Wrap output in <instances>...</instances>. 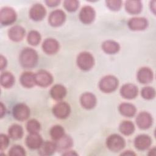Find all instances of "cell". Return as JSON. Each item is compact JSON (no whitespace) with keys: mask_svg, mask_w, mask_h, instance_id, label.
Here are the masks:
<instances>
[{"mask_svg":"<svg viewBox=\"0 0 156 156\" xmlns=\"http://www.w3.org/2000/svg\"><path fill=\"white\" fill-rule=\"evenodd\" d=\"M41 38L40 34L37 30L30 31L27 37V42L32 46L38 45L41 41Z\"/></svg>","mask_w":156,"mask_h":156,"instance_id":"32","label":"cell"},{"mask_svg":"<svg viewBox=\"0 0 156 156\" xmlns=\"http://www.w3.org/2000/svg\"><path fill=\"white\" fill-rule=\"evenodd\" d=\"M57 151L55 142L46 141L43 143L38 149V154L41 155H51Z\"/></svg>","mask_w":156,"mask_h":156,"instance_id":"23","label":"cell"},{"mask_svg":"<svg viewBox=\"0 0 156 156\" xmlns=\"http://www.w3.org/2000/svg\"><path fill=\"white\" fill-rule=\"evenodd\" d=\"M150 7H151V10L155 14V1H151L150 2Z\"/></svg>","mask_w":156,"mask_h":156,"instance_id":"43","label":"cell"},{"mask_svg":"<svg viewBox=\"0 0 156 156\" xmlns=\"http://www.w3.org/2000/svg\"><path fill=\"white\" fill-rule=\"evenodd\" d=\"M136 77L139 82L143 84H147L152 81L154 74L149 68L142 67L138 71Z\"/></svg>","mask_w":156,"mask_h":156,"instance_id":"16","label":"cell"},{"mask_svg":"<svg viewBox=\"0 0 156 156\" xmlns=\"http://www.w3.org/2000/svg\"><path fill=\"white\" fill-rule=\"evenodd\" d=\"M46 15L45 7L41 4L37 3L34 4L29 11L30 18L35 21L42 20Z\"/></svg>","mask_w":156,"mask_h":156,"instance_id":"13","label":"cell"},{"mask_svg":"<svg viewBox=\"0 0 156 156\" xmlns=\"http://www.w3.org/2000/svg\"><path fill=\"white\" fill-rule=\"evenodd\" d=\"M67 93L66 88L61 84L54 85L50 90V95L55 101H60L66 96Z\"/></svg>","mask_w":156,"mask_h":156,"instance_id":"22","label":"cell"},{"mask_svg":"<svg viewBox=\"0 0 156 156\" xmlns=\"http://www.w3.org/2000/svg\"><path fill=\"white\" fill-rule=\"evenodd\" d=\"M46 5L51 7H54L57 6L60 3V1L59 0H47L45 1Z\"/></svg>","mask_w":156,"mask_h":156,"instance_id":"39","label":"cell"},{"mask_svg":"<svg viewBox=\"0 0 156 156\" xmlns=\"http://www.w3.org/2000/svg\"><path fill=\"white\" fill-rule=\"evenodd\" d=\"M13 116L18 121H24L30 116V109L23 103L16 104L12 110Z\"/></svg>","mask_w":156,"mask_h":156,"instance_id":"6","label":"cell"},{"mask_svg":"<svg viewBox=\"0 0 156 156\" xmlns=\"http://www.w3.org/2000/svg\"><path fill=\"white\" fill-rule=\"evenodd\" d=\"M119 85L118 79L112 75H108L101 79L99 83V88L104 93H110L115 91Z\"/></svg>","mask_w":156,"mask_h":156,"instance_id":"2","label":"cell"},{"mask_svg":"<svg viewBox=\"0 0 156 156\" xmlns=\"http://www.w3.org/2000/svg\"><path fill=\"white\" fill-rule=\"evenodd\" d=\"M55 143L57 146V150L61 152L69 149L73 146V141L69 136L65 135L61 138L56 141Z\"/></svg>","mask_w":156,"mask_h":156,"instance_id":"26","label":"cell"},{"mask_svg":"<svg viewBox=\"0 0 156 156\" xmlns=\"http://www.w3.org/2000/svg\"><path fill=\"white\" fill-rule=\"evenodd\" d=\"M9 154L12 156H23L26 155V152L21 146L14 145L10 149Z\"/></svg>","mask_w":156,"mask_h":156,"instance_id":"36","label":"cell"},{"mask_svg":"<svg viewBox=\"0 0 156 156\" xmlns=\"http://www.w3.org/2000/svg\"><path fill=\"white\" fill-rule=\"evenodd\" d=\"M102 49L108 54H115L119 51L120 46L115 41L107 40L102 43Z\"/></svg>","mask_w":156,"mask_h":156,"instance_id":"27","label":"cell"},{"mask_svg":"<svg viewBox=\"0 0 156 156\" xmlns=\"http://www.w3.org/2000/svg\"><path fill=\"white\" fill-rule=\"evenodd\" d=\"M35 83L41 87H47L53 82L52 76L45 70H40L35 74Z\"/></svg>","mask_w":156,"mask_h":156,"instance_id":"9","label":"cell"},{"mask_svg":"<svg viewBox=\"0 0 156 156\" xmlns=\"http://www.w3.org/2000/svg\"><path fill=\"white\" fill-rule=\"evenodd\" d=\"M96 17V12L93 7L90 5H85L83 7L79 15L80 21L85 24H89L93 22Z\"/></svg>","mask_w":156,"mask_h":156,"instance_id":"7","label":"cell"},{"mask_svg":"<svg viewBox=\"0 0 156 156\" xmlns=\"http://www.w3.org/2000/svg\"><path fill=\"white\" fill-rule=\"evenodd\" d=\"M119 130L124 135H130L135 131V126L130 121H124L119 124Z\"/></svg>","mask_w":156,"mask_h":156,"instance_id":"30","label":"cell"},{"mask_svg":"<svg viewBox=\"0 0 156 156\" xmlns=\"http://www.w3.org/2000/svg\"><path fill=\"white\" fill-rule=\"evenodd\" d=\"M21 84L25 88H32L35 83V74L32 72H24L20 78Z\"/></svg>","mask_w":156,"mask_h":156,"instance_id":"24","label":"cell"},{"mask_svg":"<svg viewBox=\"0 0 156 156\" xmlns=\"http://www.w3.org/2000/svg\"><path fill=\"white\" fill-rule=\"evenodd\" d=\"M66 20V15L65 12L60 10L57 9L52 11L49 16L48 22L53 27H59L62 26Z\"/></svg>","mask_w":156,"mask_h":156,"instance_id":"11","label":"cell"},{"mask_svg":"<svg viewBox=\"0 0 156 156\" xmlns=\"http://www.w3.org/2000/svg\"><path fill=\"white\" fill-rule=\"evenodd\" d=\"M71 108L69 105L65 102H60L56 104L52 108L54 115L58 119H65L70 114Z\"/></svg>","mask_w":156,"mask_h":156,"instance_id":"8","label":"cell"},{"mask_svg":"<svg viewBox=\"0 0 156 156\" xmlns=\"http://www.w3.org/2000/svg\"><path fill=\"white\" fill-rule=\"evenodd\" d=\"M121 155H135V154L131 151H126L125 152L121 153Z\"/></svg>","mask_w":156,"mask_h":156,"instance_id":"44","label":"cell"},{"mask_svg":"<svg viewBox=\"0 0 156 156\" xmlns=\"http://www.w3.org/2000/svg\"><path fill=\"white\" fill-rule=\"evenodd\" d=\"M0 141H1V151H2L3 150L5 149L9 144V137L3 133H1L0 135Z\"/></svg>","mask_w":156,"mask_h":156,"instance_id":"38","label":"cell"},{"mask_svg":"<svg viewBox=\"0 0 156 156\" xmlns=\"http://www.w3.org/2000/svg\"><path fill=\"white\" fill-rule=\"evenodd\" d=\"M78 67L83 71L91 69L94 64V59L91 54L88 52H80L76 60Z\"/></svg>","mask_w":156,"mask_h":156,"instance_id":"3","label":"cell"},{"mask_svg":"<svg viewBox=\"0 0 156 156\" xmlns=\"http://www.w3.org/2000/svg\"><path fill=\"white\" fill-rule=\"evenodd\" d=\"M63 155H77V154L74 151H65L64 153H63Z\"/></svg>","mask_w":156,"mask_h":156,"instance_id":"42","label":"cell"},{"mask_svg":"<svg viewBox=\"0 0 156 156\" xmlns=\"http://www.w3.org/2000/svg\"><path fill=\"white\" fill-rule=\"evenodd\" d=\"M43 143V139L38 133H29L26 138V144L31 149H38Z\"/></svg>","mask_w":156,"mask_h":156,"instance_id":"20","label":"cell"},{"mask_svg":"<svg viewBox=\"0 0 156 156\" xmlns=\"http://www.w3.org/2000/svg\"><path fill=\"white\" fill-rule=\"evenodd\" d=\"M42 49L47 54H54L59 49V43L54 38H46L42 44Z\"/></svg>","mask_w":156,"mask_h":156,"instance_id":"19","label":"cell"},{"mask_svg":"<svg viewBox=\"0 0 156 156\" xmlns=\"http://www.w3.org/2000/svg\"><path fill=\"white\" fill-rule=\"evenodd\" d=\"M26 129L29 133H37L40 130L41 125L35 119H31L26 124Z\"/></svg>","mask_w":156,"mask_h":156,"instance_id":"33","label":"cell"},{"mask_svg":"<svg viewBox=\"0 0 156 156\" xmlns=\"http://www.w3.org/2000/svg\"><path fill=\"white\" fill-rule=\"evenodd\" d=\"M5 112L6 110L5 105L2 104V102H1V118H2L4 116V115L5 113Z\"/></svg>","mask_w":156,"mask_h":156,"instance_id":"41","label":"cell"},{"mask_svg":"<svg viewBox=\"0 0 156 156\" xmlns=\"http://www.w3.org/2000/svg\"><path fill=\"white\" fill-rule=\"evenodd\" d=\"M15 83V77L13 75L9 72H4L1 75V84L5 88H11Z\"/></svg>","mask_w":156,"mask_h":156,"instance_id":"28","label":"cell"},{"mask_svg":"<svg viewBox=\"0 0 156 156\" xmlns=\"http://www.w3.org/2000/svg\"><path fill=\"white\" fill-rule=\"evenodd\" d=\"M26 31L24 29L20 26H13L10 28L8 31V36L9 38L15 42L21 41L25 36Z\"/></svg>","mask_w":156,"mask_h":156,"instance_id":"18","label":"cell"},{"mask_svg":"<svg viewBox=\"0 0 156 156\" xmlns=\"http://www.w3.org/2000/svg\"><path fill=\"white\" fill-rule=\"evenodd\" d=\"M79 5V2L77 0H66L63 2V6L65 9L69 12L76 11Z\"/></svg>","mask_w":156,"mask_h":156,"instance_id":"35","label":"cell"},{"mask_svg":"<svg viewBox=\"0 0 156 156\" xmlns=\"http://www.w3.org/2000/svg\"><path fill=\"white\" fill-rule=\"evenodd\" d=\"M118 110L122 116L128 118L133 117L136 112V108L134 105L126 102L121 104L119 106Z\"/></svg>","mask_w":156,"mask_h":156,"instance_id":"25","label":"cell"},{"mask_svg":"<svg viewBox=\"0 0 156 156\" xmlns=\"http://www.w3.org/2000/svg\"><path fill=\"white\" fill-rule=\"evenodd\" d=\"M129 28L134 31H140L146 29L148 26V21L144 17H133L127 23Z\"/></svg>","mask_w":156,"mask_h":156,"instance_id":"12","label":"cell"},{"mask_svg":"<svg viewBox=\"0 0 156 156\" xmlns=\"http://www.w3.org/2000/svg\"><path fill=\"white\" fill-rule=\"evenodd\" d=\"M141 95L144 99L151 100L155 96V90L152 87H145L141 91Z\"/></svg>","mask_w":156,"mask_h":156,"instance_id":"34","label":"cell"},{"mask_svg":"<svg viewBox=\"0 0 156 156\" xmlns=\"http://www.w3.org/2000/svg\"><path fill=\"white\" fill-rule=\"evenodd\" d=\"M143 8L142 2L138 0H129L125 2V9L127 12L132 15L140 13Z\"/></svg>","mask_w":156,"mask_h":156,"instance_id":"21","label":"cell"},{"mask_svg":"<svg viewBox=\"0 0 156 156\" xmlns=\"http://www.w3.org/2000/svg\"><path fill=\"white\" fill-rule=\"evenodd\" d=\"M50 136L55 141L61 138L65 134V130L63 127L60 125H55L50 129Z\"/></svg>","mask_w":156,"mask_h":156,"instance_id":"31","label":"cell"},{"mask_svg":"<svg viewBox=\"0 0 156 156\" xmlns=\"http://www.w3.org/2000/svg\"><path fill=\"white\" fill-rule=\"evenodd\" d=\"M16 20L15 10L10 7H4L1 9L0 21L3 26H8L13 24Z\"/></svg>","mask_w":156,"mask_h":156,"instance_id":"5","label":"cell"},{"mask_svg":"<svg viewBox=\"0 0 156 156\" xmlns=\"http://www.w3.org/2000/svg\"><path fill=\"white\" fill-rule=\"evenodd\" d=\"M9 136L13 140H18L22 138L23 135V127L17 124L12 125L8 130Z\"/></svg>","mask_w":156,"mask_h":156,"instance_id":"29","label":"cell"},{"mask_svg":"<svg viewBox=\"0 0 156 156\" xmlns=\"http://www.w3.org/2000/svg\"><path fill=\"white\" fill-rule=\"evenodd\" d=\"M105 3L107 7L111 10L118 11L121 9L122 2L120 0H108Z\"/></svg>","mask_w":156,"mask_h":156,"instance_id":"37","label":"cell"},{"mask_svg":"<svg viewBox=\"0 0 156 156\" xmlns=\"http://www.w3.org/2000/svg\"><path fill=\"white\" fill-rule=\"evenodd\" d=\"M106 144L109 150L116 152L121 151L125 147L126 141L121 135L112 134L107 138Z\"/></svg>","mask_w":156,"mask_h":156,"instance_id":"4","label":"cell"},{"mask_svg":"<svg viewBox=\"0 0 156 156\" xmlns=\"http://www.w3.org/2000/svg\"><path fill=\"white\" fill-rule=\"evenodd\" d=\"M81 105L87 110L93 108L97 103L96 97L91 93L87 92L82 94L80 98Z\"/></svg>","mask_w":156,"mask_h":156,"instance_id":"15","label":"cell"},{"mask_svg":"<svg viewBox=\"0 0 156 156\" xmlns=\"http://www.w3.org/2000/svg\"><path fill=\"white\" fill-rule=\"evenodd\" d=\"M138 93V87L132 83H126L120 88V94L124 99H132L136 97Z\"/></svg>","mask_w":156,"mask_h":156,"instance_id":"14","label":"cell"},{"mask_svg":"<svg viewBox=\"0 0 156 156\" xmlns=\"http://www.w3.org/2000/svg\"><path fill=\"white\" fill-rule=\"evenodd\" d=\"M38 55L37 51L32 48L23 49L20 55V63L25 68H32L38 63Z\"/></svg>","mask_w":156,"mask_h":156,"instance_id":"1","label":"cell"},{"mask_svg":"<svg viewBox=\"0 0 156 156\" xmlns=\"http://www.w3.org/2000/svg\"><path fill=\"white\" fill-rule=\"evenodd\" d=\"M152 144L151 138L145 134L138 135L134 140V145L135 147L140 151L147 149Z\"/></svg>","mask_w":156,"mask_h":156,"instance_id":"17","label":"cell"},{"mask_svg":"<svg viewBox=\"0 0 156 156\" xmlns=\"http://www.w3.org/2000/svg\"><path fill=\"white\" fill-rule=\"evenodd\" d=\"M7 65V62L6 58L2 55L0 56V66H1V70L4 69Z\"/></svg>","mask_w":156,"mask_h":156,"instance_id":"40","label":"cell"},{"mask_svg":"<svg viewBox=\"0 0 156 156\" xmlns=\"http://www.w3.org/2000/svg\"><path fill=\"white\" fill-rule=\"evenodd\" d=\"M136 123L137 126L143 130H146L151 127L153 123L152 115L146 112L140 113L136 118Z\"/></svg>","mask_w":156,"mask_h":156,"instance_id":"10","label":"cell"}]
</instances>
